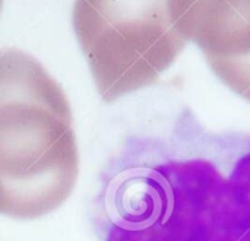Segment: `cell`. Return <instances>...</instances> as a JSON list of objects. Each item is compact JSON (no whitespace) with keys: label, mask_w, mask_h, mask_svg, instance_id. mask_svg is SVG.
<instances>
[{"label":"cell","mask_w":250,"mask_h":241,"mask_svg":"<svg viewBox=\"0 0 250 241\" xmlns=\"http://www.w3.org/2000/svg\"><path fill=\"white\" fill-rule=\"evenodd\" d=\"M98 208L101 241H250V130L155 119L110 160Z\"/></svg>","instance_id":"6da1fadb"},{"label":"cell","mask_w":250,"mask_h":241,"mask_svg":"<svg viewBox=\"0 0 250 241\" xmlns=\"http://www.w3.org/2000/svg\"><path fill=\"white\" fill-rule=\"evenodd\" d=\"M1 3H3V0H0V9H1Z\"/></svg>","instance_id":"8992f818"},{"label":"cell","mask_w":250,"mask_h":241,"mask_svg":"<svg viewBox=\"0 0 250 241\" xmlns=\"http://www.w3.org/2000/svg\"><path fill=\"white\" fill-rule=\"evenodd\" d=\"M72 23L105 102L154 85L188 42L168 0H75Z\"/></svg>","instance_id":"3957f363"},{"label":"cell","mask_w":250,"mask_h":241,"mask_svg":"<svg viewBox=\"0 0 250 241\" xmlns=\"http://www.w3.org/2000/svg\"><path fill=\"white\" fill-rule=\"evenodd\" d=\"M176 29L208 64L250 59V0H168Z\"/></svg>","instance_id":"277c9868"},{"label":"cell","mask_w":250,"mask_h":241,"mask_svg":"<svg viewBox=\"0 0 250 241\" xmlns=\"http://www.w3.org/2000/svg\"><path fill=\"white\" fill-rule=\"evenodd\" d=\"M209 67L229 89L250 102V59L237 63L211 64Z\"/></svg>","instance_id":"5b68a950"},{"label":"cell","mask_w":250,"mask_h":241,"mask_svg":"<svg viewBox=\"0 0 250 241\" xmlns=\"http://www.w3.org/2000/svg\"><path fill=\"white\" fill-rule=\"evenodd\" d=\"M79 176L69 100L31 54L0 48V215L37 220L59 209Z\"/></svg>","instance_id":"7a4b0ae2"}]
</instances>
